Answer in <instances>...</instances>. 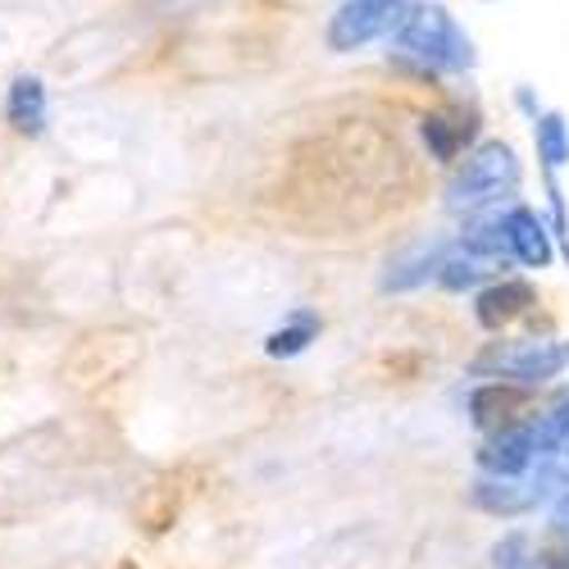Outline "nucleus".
Here are the masks:
<instances>
[{
  "mask_svg": "<svg viewBox=\"0 0 569 569\" xmlns=\"http://www.w3.org/2000/svg\"><path fill=\"white\" fill-rule=\"evenodd\" d=\"M397 56L415 60L419 69H438V73H465L473 69V37L460 28V19L447 6L433 0H419V6L401 19V28L392 32Z\"/></svg>",
  "mask_w": 569,
  "mask_h": 569,
  "instance_id": "1",
  "label": "nucleus"
},
{
  "mask_svg": "<svg viewBox=\"0 0 569 569\" xmlns=\"http://www.w3.org/2000/svg\"><path fill=\"white\" fill-rule=\"evenodd\" d=\"M519 173L525 169H519V160L506 141H483V147H473L469 156L456 160V173L447 182V206L479 214V210H488L515 192Z\"/></svg>",
  "mask_w": 569,
  "mask_h": 569,
  "instance_id": "2",
  "label": "nucleus"
},
{
  "mask_svg": "<svg viewBox=\"0 0 569 569\" xmlns=\"http://www.w3.org/2000/svg\"><path fill=\"white\" fill-rule=\"evenodd\" d=\"M479 378H506L519 388H542L569 369V342L556 338H519V342H492L469 365Z\"/></svg>",
  "mask_w": 569,
  "mask_h": 569,
  "instance_id": "3",
  "label": "nucleus"
},
{
  "mask_svg": "<svg viewBox=\"0 0 569 569\" xmlns=\"http://www.w3.org/2000/svg\"><path fill=\"white\" fill-rule=\"evenodd\" d=\"M419 6V0H342V6L333 10V19H328V51H360V46L378 41L401 28V19Z\"/></svg>",
  "mask_w": 569,
  "mask_h": 569,
  "instance_id": "4",
  "label": "nucleus"
},
{
  "mask_svg": "<svg viewBox=\"0 0 569 569\" xmlns=\"http://www.w3.org/2000/svg\"><path fill=\"white\" fill-rule=\"evenodd\" d=\"M473 460H479V473H488V479H525V473L533 469V460H538L529 419L506 423V429H497V433H483Z\"/></svg>",
  "mask_w": 569,
  "mask_h": 569,
  "instance_id": "5",
  "label": "nucleus"
},
{
  "mask_svg": "<svg viewBox=\"0 0 569 569\" xmlns=\"http://www.w3.org/2000/svg\"><path fill=\"white\" fill-rule=\"evenodd\" d=\"M501 228H506V251L510 260H519L525 269H547L556 260V242L551 228L542 223V214L533 206H510L501 210Z\"/></svg>",
  "mask_w": 569,
  "mask_h": 569,
  "instance_id": "6",
  "label": "nucleus"
},
{
  "mask_svg": "<svg viewBox=\"0 0 569 569\" xmlns=\"http://www.w3.org/2000/svg\"><path fill=\"white\" fill-rule=\"evenodd\" d=\"M451 242H442V237H423V242H410L406 251H397L383 269V278H378V288L383 292H415L423 288V282H433L442 260H447Z\"/></svg>",
  "mask_w": 569,
  "mask_h": 569,
  "instance_id": "7",
  "label": "nucleus"
},
{
  "mask_svg": "<svg viewBox=\"0 0 569 569\" xmlns=\"http://www.w3.org/2000/svg\"><path fill=\"white\" fill-rule=\"evenodd\" d=\"M533 306H538L533 282H525V278H497V282H488L479 297H473V319H479V328H488V333H501V328H510L515 319H525Z\"/></svg>",
  "mask_w": 569,
  "mask_h": 569,
  "instance_id": "8",
  "label": "nucleus"
},
{
  "mask_svg": "<svg viewBox=\"0 0 569 569\" xmlns=\"http://www.w3.org/2000/svg\"><path fill=\"white\" fill-rule=\"evenodd\" d=\"M469 423L479 433H497L506 429V423H519V415H525L529 406V388L519 383H506V378H488V383H479L469 392Z\"/></svg>",
  "mask_w": 569,
  "mask_h": 569,
  "instance_id": "9",
  "label": "nucleus"
},
{
  "mask_svg": "<svg viewBox=\"0 0 569 569\" xmlns=\"http://www.w3.org/2000/svg\"><path fill=\"white\" fill-rule=\"evenodd\" d=\"M6 123L19 137H41L46 123H51V91L37 73H19L6 87Z\"/></svg>",
  "mask_w": 569,
  "mask_h": 569,
  "instance_id": "10",
  "label": "nucleus"
},
{
  "mask_svg": "<svg viewBox=\"0 0 569 569\" xmlns=\"http://www.w3.org/2000/svg\"><path fill=\"white\" fill-rule=\"evenodd\" d=\"M419 132H423V147H429V156L438 164H456L473 141V132H479V119L469 110H433V114H423Z\"/></svg>",
  "mask_w": 569,
  "mask_h": 569,
  "instance_id": "11",
  "label": "nucleus"
},
{
  "mask_svg": "<svg viewBox=\"0 0 569 569\" xmlns=\"http://www.w3.org/2000/svg\"><path fill=\"white\" fill-rule=\"evenodd\" d=\"M469 501L479 506V510H488V515H501V519L533 515L542 506L529 479H488V473L469 483Z\"/></svg>",
  "mask_w": 569,
  "mask_h": 569,
  "instance_id": "12",
  "label": "nucleus"
},
{
  "mask_svg": "<svg viewBox=\"0 0 569 569\" xmlns=\"http://www.w3.org/2000/svg\"><path fill=\"white\" fill-rule=\"evenodd\" d=\"M510 260H492V256H479V251H465L460 242H451V251H447V260H442V269H438V282L447 292H473L483 278H492V273H501Z\"/></svg>",
  "mask_w": 569,
  "mask_h": 569,
  "instance_id": "13",
  "label": "nucleus"
},
{
  "mask_svg": "<svg viewBox=\"0 0 569 569\" xmlns=\"http://www.w3.org/2000/svg\"><path fill=\"white\" fill-rule=\"evenodd\" d=\"M310 342H319V315H315V310H297V315H288V319H282L273 333L264 338V356H273V360H297V356L310 351Z\"/></svg>",
  "mask_w": 569,
  "mask_h": 569,
  "instance_id": "14",
  "label": "nucleus"
},
{
  "mask_svg": "<svg viewBox=\"0 0 569 569\" xmlns=\"http://www.w3.org/2000/svg\"><path fill=\"white\" fill-rule=\"evenodd\" d=\"M533 147L547 173H560L569 164V123L560 110H538L533 114Z\"/></svg>",
  "mask_w": 569,
  "mask_h": 569,
  "instance_id": "15",
  "label": "nucleus"
},
{
  "mask_svg": "<svg viewBox=\"0 0 569 569\" xmlns=\"http://www.w3.org/2000/svg\"><path fill=\"white\" fill-rule=\"evenodd\" d=\"M529 433H533V451L538 456H560V447L569 442V388L551 401V410L529 419Z\"/></svg>",
  "mask_w": 569,
  "mask_h": 569,
  "instance_id": "16",
  "label": "nucleus"
},
{
  "mask_svg": "<svg viewBox=\"0 0 569 569\" xmlns=\"http://www.w3.org/2000/svg\"><path fill=\"white\" fill-rule=\"evenodd\" d=\"M492 565L497 569H538V542L525 529H510L497 547H492Z\"/></svg>",
  "mask_w": 569,
  "mask_h": 569,
  "instance_id": "17",
  "label": "nucleus"
},
{
  "mask_svg": "<svg viewBox=\"0 0 569 569\" xmlns=\"http://www.w3.org/2000/svg\"><path fill=\"white\" fill-rule=\"evenodd\" d=\"M547 519H551V529H556V533H565V538H569V488H560V492L551 497Z\"/></svg>",
  "mask_w": 569,
  "mask_h": 569,
  "instance_id": "18",
  "label": "nucleus"
},
{
  "mask_svg": "<svg viewBox=\"0 0 569 569\" xmlns=\"http://www.w3.org/2000/svg\"><path fill=\"white\" fill-rule=\"evenodd\" d=\"M538 569H569V538L560 547H551V551L538 547Z\"/></svg>",
  "mask_w": 569,
  "mask_h": 569,
  "instance_id": "19",
  "label": "nucleus"
},
{
  "mask_svg": "<svg viewBox=\"0 0 569 569\" xmlns=\"http://www.w3.org/2000/svg\"><path fill=\"white\" fill-rule=\"evenodd\" d=\"M560 451H565V465H569V442H565V447H560Z\"/></svg>",
  "mask_w": 569,
  "mask_h": 569,
  "instance_id": "20",
  "label": "nucleus"
}]
</instances>
